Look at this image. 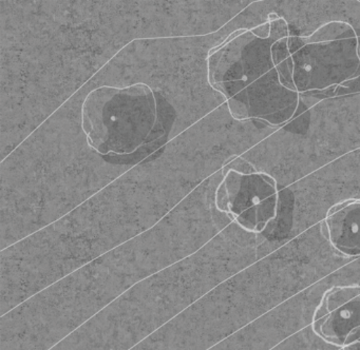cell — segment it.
Here are the masks:
<instances>
[{"label": "cell", "instance_id": "6da1fadb", "mask_svg": "<svg viewBox=\"0 0 360 350\" xmlns=\"http://www.w3.org/2000/svg\"><path fill=\"white\" fill-rule=\"evenodd\" d=\"M198 231L153 232L89 261L1 316L0 350H50L139 283L205 246Z\"/></svg>", "mask_w": 360, "mask_h": 350}, {"label": "cell", "instance_id": "7a4b0ae2", "mask_svg": "<svg viewBox=\"0 0 360 350\" xmlns=\"http://www.w3.org/2000/svg\"><path fill=\"white\" fill-rule=\"evenodd\" d=\"M218 244L142 280L50 350H130L199 301L222 274Z\"/></svg>", "mask_w": 360, "mask_h": 350}, {"label": "cell", "instance_id": "3957f363", "mask_svg": "<svg viewBox=\"0 0 360 350\" xmlns=\"http://www.w3.org/2000/svg\"><path fill=\"white\" fill-rule=\"evenodd\" d=\"M269 25L266 37L243 29L210 51L207 76L210 86L226 99L235 119L280 126L294 117L300 94L284 86L274 63V44L290 35L288 21L278 17Z\"/></svg>", "mask_w": 360, "mask_h": 350}, {"label": "cell", "instance_id": "277c9868", "mask_svg": "<svg viewBox=\"0 0 360 350\" xmlns=\"http://www.w3.org/2000/svg\"><path fill=\"white\" fill-rule=\"evenodd\" d=\"M157 122V98L144 82L98 86L87 95L82 107L88 143L102 155L134 153L151 141Z\"/></svg>", "mask_w": 360, "mask_h": 350}, {"label": "cell", "instance_id": "5b68a950", "mask_svg": "<svg viewBox=\"0 0 360 350\" xmlns=\"http://www.w3.org/2000/svg\"><path fill=\"white\" fill-rule=\"evenodd\" d=\"M294 90L339 86L360 76L359 39L349 23L330 21L309 36L288 37Z\"/></svg>", "mask_w": 360, "mask_h": 350}, {"label": "cell", "instance_id": "8992f818", "mask_svg": "<svg viewBox=\"0 0 360 350\" xmlns=\"http://www.w3.org/2000/svg\"><path fill=\"white\" fill-rule=\"evenodd\" d=\"M277 183L264 172L229 170L216 190L219 212L229 215L242 229L252 233L264 231L277 217Z\"/></svg>", "mask_w": 360, "mask_h": 350}, {"label": "cell", "instance_id": "52a82bcc", "mask_svg": "<svg viewBox=\"0 0 360 350\" xmlns=\"http://www.w3.org/2000/svg\"><path fill=\"white\" fill-rule=\"evenodd\" d=\"M311 327L320 339L338 347L360 341V285L326 291L314 312Z\"/></svg>", "mask_w": 360, "mask_h": 350}, {"label": "cell", "instance_id": "ba28073f", "mask_svg": "<svg viewBox=\"0 0 360 350\" xmlns=\"http://www.w3.org/2000/svg\"><path fill=\"white\" fill-rule=\"evenodd\" d=\"M330 244L345 257H360V200L335 207L323 221Z\"/></svg>", "mask_w": 360, "mask_h": 350}, {"label": "cell", "instance_id": "9c48e42d", "mask_svg": "<svg viewBox=\"0 0 360 350\" xmlns=\"http://www.w3.org/2000/svg\"><path fill=\"white\" fill-rule=\"evenodd\" d=\"M342 350H360V341L355 342V343L351 344V345L345 346L342 348Z\"/></svg>", "mask_w": 360, "mask_h": 350}, {"label": "cell", "instance_id": "30bf717a", "mask_svg": "<svg viewBox=\"0 0 360 350\" xmlns=\"http://www.w3.org/2000/svg\"><path fill=\"white\" fill-rule=\"evenodd\" d=\"M210 350H219V349H218V348L212 347V348H210Z\"/></svg>", "mask_w": 360, "mask_h": 350}]
</instances>
